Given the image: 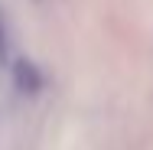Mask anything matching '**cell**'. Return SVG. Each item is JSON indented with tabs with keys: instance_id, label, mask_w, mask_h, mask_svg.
I'll return each instance as SVG.
<instances>
[{
	"instance_id": "cell-2",
	"label": "cell",
	"mask_w": 153,
	"mask_h": 150,
	"mask_svg": "<svg viewBox=\"0 0 153 150\" xmlns=\"http://www.w3.org/2000/svg\"><path fill=\"white\" fill-rule=\"evenodd\" d=\"M33 3H42V0H33Z\"/></svg>"
},
{
	"instance_id": "cell-1",
	"label": "cell",
	"mask_w": 153,
	"mask_h": 150,
	"mask_svg": "<svg viewBox=\"0 0 153 150\" xmlns=\"http://www.w3.org/2000/svg\"><path fill=\"white\" fill-rule=\"evenodd\" d=\"M7 56V36H3V23H0V59Z\"/></svg>"
}]
</instances>
